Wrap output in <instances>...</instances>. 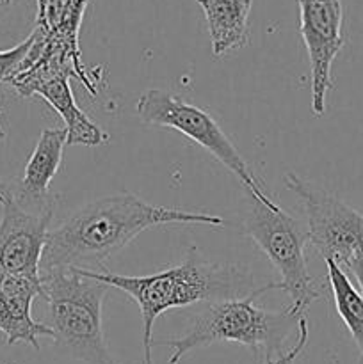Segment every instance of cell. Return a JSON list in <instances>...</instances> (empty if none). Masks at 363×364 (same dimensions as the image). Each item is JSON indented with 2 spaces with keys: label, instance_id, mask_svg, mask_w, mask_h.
<instances>
[{
  "label": "cell",
  "instance_id": "obj_1",
  "mask_svg": "<svg viewBox=\"0 0 363 364\" xmlns=\"http://www.w3.org/2000/svg\"><path fill=\"white\" fill-rule=\"evenodd\" d=\"M223 223L210 213L149 205L130 192L105 196L84 205L48 231L39 272L53 269L107 272V259L144 230L162 224L221 226Z\"/></svg>",
  "mask_w": 363,
  "mask_h": 364
},
{
  "label": "cell",
  "instance_id": "obj_2",
  "mask_svg": "<svg viewBox=\"0 0 363 364\" xmlns=\"http://www.w3.org/2000/svg\"><path fill=\"white\" fill-rule=\"evenodd\" d=\"M84 276L117 288L134 299L142 318V364H153V323L162 313L187 308L199 302H219L244 299L255 294V276L235 263H210L203 259L198 247L189 249L184 262L152 276H116L107 272H88Z\"/></svg>",
  "mask_w": 363,
  "mask_h": 364
},
{
  "label": "cell",
  "instance_id": "obj_3",
  "mask_svg": "<svg viewBox=\"0 0 363 364\" xmlns=\"http://www.w3.org/2000/svg\"><path fill=\"white\" fill-rule=\"evenodd\" d=\"M270 290H280V284L267 283L244 299L206 302L184 334L169 340L153 341V345L171 348L169 364H178L194 348L223 341H233L248 347L256 363L260 358H263V361L276 358L283 354L281 347L298 327L301 316L290 311V308L283 311H269L255 306L256 299Z\"/></svg>",
  "mask_w": 363,
  "mask_h": 364
},
{
  "label": "cell",
  "instance_id": "obj_4",
  "mask_svg": "<svg viewBox=\"0 0 363 364\" xmlns=\"http://www.w3.org/2000/svg\"><path fill=\"white\" fill-rule=\"evenodd\" d=\"M43 299L48 304L45 326L56 345L85 364H120L107 347L102 327L105 283L84 276L77 269L39 272Z\"/></svg>",
  "mask_w": 363,
  "mask_h": 364
},
{
  "label": "cell",
  "instance_id": "obj_5",
  "mask_svg": "<svg viewBox=\"0 0 363 364\" xmlns=\"http://www.w3.org/2000/svg\"><path fill=\"white\" fill-rule=\"evenodd\" d=\"M135 112L142 123L171 128L184 134L185 137L205 148L214 159L219 160L241 181L248 196L269 208H280V205L267 196L263 185L249 169L233 142L228 139V135L221 130L209 112L162 89H149L142 92L135 105Z\"/></svg>",
  "mask_w": 363,
  "mask_h": 364
},
{
  "label": "cell",
  "instance_id": "obj_6",
  "mask_svg": "<svg viewBox=\"0 0 363 364\" xmlns=\"http://www.w3.org/2000/svg\"><path fill=\"white\" fill-rule=\"evenodd\" d=\"M249 199L251 201L244 220L246 233L280 274L281 279L278 284L280 290L290 295V311L301 316L320 297L306 263L305 247L308 235L301 228V223L281 206L269 208L251 196Z\"/></svg>",
  "mask_w": 363,
  "mask_h": 364
},
{
  "label": "cell",
  "instance_id": "obj_7",
  "mask_svg": "<svg viewBox=\"0 0 363 364\" xmlns=\"http://www.w3.org/2000/svg\"><path fill=\"white\" fill-rule=\"evenodd\" d=\"M285 187L301 199L308 244L322 259H333L344 267L354 252L363 249V213L295 173L285 174Z\"/></svg>",
  "mask_w": 363,
  "mask_h": 364
},
{
  "label": "cell",
  "instance_id": "obj_8",
  "mask_svg": "<svg viewBox=\"0 0 363 364\" xmlns=\"http://www.w3.org/2000/svg\"><path fill=\"white\" fill-rule=\"evenodd\" d=\"M70 77H75L73 68L56 59L36 57L21 63L16 73L7 80L11 87L23 98L41 96L63 117L68 132V146H102L109 141V135L85 116L77 105L71 92Z\"/></svg>",
  "mask_w": 363,
  "mask_h": 364
},
{
  "label": "cell",
  "instance_id": "obj_9",
  "mask_svg": "<svg viewBox=\"0 0 363 364\" xmlns=\"http://www.w3.org/2000/svg\"><path fill=\"white\" fill-rule=\"evenodd\" d=\"M299 23L310 60L312 112L326 114V98L333 89L331 66L344 46V9L340 0H298Z\"/></svg>",
  "mask_w": 363,
  "mask_h": 364
},
{
  "label": "cell",
  "instance_id": "obj_10",
  "mask_svg": "<svg viewBox=\"0 0 363 364\" xmlns=\"http://www.w3.org/2000/svg\"><path fill=\"white\" fill-rule=\"evenodd\" d=\"M0 217V276L39 277L43 249L53 210H25L9 191Z\"/></svg>",
  "mask_w": 363,
  "mask_h": 364
},
{
  "label": "cell",
  "instance_id": "obj_11",
  "mask_svg": "<svg viewBox=\"0 0 363 364\" xmlns=\"http://www.w3.org/2000/svg\"><path fill=\"white\" fill-rule=\"evenodd\" d=\"M36 297H43L39 277L0 276V333L7 345L27 343L39 350V338L53 340L52 331L32 318Z\"/></svg>",
  "mask_w": 363,
  "mask_h": 364
},
{
  "label": "cell",
  "instance_id": "obj_12",
  "mask_svg": "<svg viewBox=\"0 0 363 364\" xmlns=\"http://www.w3.org/2000/svg\"><path fill=\"white\" fill-rule=\"evenodd\" d=\"M68 141L66 128H45L34 151L28 156L23 178L13 198L31 212L56 210V198L50 194V183L63 162V149Z\"/></svg>",
  "mask_w": 363,
  "mask_h": 364
},
{
  "label": "cell",
  "instance_id": "obj_13",
  "mask_svg": "<svg viewBox=\"0 0 363 364\" xmlns=\"http://www.w3.org/2000/svg\"><path fill=\"white\" fill-rule=\"evenodd\" d=\"M209 25L212 53L223 57L246 46L253 0H198Z\"/></svg>",
  "mask_w": 363,
  "mask_h": 364
},
{
  "label": "cell",
  "instance_id": "obj_14",
  "mask_svg": "<svg viewBox=\"0 0 363 364\" xmlns=\"http://www.w3.org/2000/svg\"><path fill=\"white\" fill-rule=\"evenodd\" d=\"M324 263H326L327 267V279H330L331 291H333L335 308H337V313L342 318V322L345 323V327H347L349 333H351L354 343L358 345L363 358V297L362 294L356 290V287L351 283L347 274L344 272V269H342L338 263H335L333 259H324Z\"/></svg>",
  "mask_w": 363,
  "mask_h": 364
},
{
  "label": "cell",
  "instance_id": "obj_15",
  "mask_svg": "<svg viewBox=\"0 0 363 364\" xmlns=\"http://www.w3.org/2000/svg\"><path fill=\"white\" fill-rule=\"evenodd\" d=\"M32 45H34V32H31L23 41L18 43L13 48L0 50V82H7L16 73L18 68L31 52Z\"/></svg>",
  "mask_w": 363,
  "mask_h": 364
},
{
  "label": "cell",
  "instance_id": "obj_16",
  "mask_svg": "<svg viewBox=\"0 0 363 364\" xmlns=\"http://www.w3.org/2000/svg\"><path fill=\"white\" fill-rule=\"evenodd\" d=\"M306 343H308V320L305 316L299 318L298 323V338H295V345L290 348V350L283 352V354L276 355L273 359H267L263 364H294L299 359V355L305 350Z\"/></svg>",
  "mask_w": 363,
  "mask_h": 364
},
{
  "label": "cell",
  "instance_id": "obj_17",
  "mask_svg": "<svg viewBox=\"0 0 363 364\" xmlns=\"http://www.w3.org/2000/svg\"><path fill=\"white\" fill-rule=\"evenodd\" d=\"M344 267L352 274L356 284H358V291L363 297V249L354 252V255L347 259V263H345Z\"/></svg>",
  "mask_w": 363,
  "mask_h": 364
},
{
  "label": "cell",
  "instance_id": "obj_18",
  "mask_svg": "<svg viewBox=\"0 0 363 364\" xmlns=\"http://www.w3.org/2000/svg\"><path fill=\"white\" fill-rule=\"evenodd\" d=\"M11 2H13V0H0V11H2V9H6V7L9 6Z\"/></svg>",
  "mask_w": 363,
  "mask_h": 364
},
{
  "label": "cell",
  "instance_id": "obj_19",
  "mask_svg": "<svg viewBox=\"0 0 363 364\" xmlns=\"http://www.w3.org/2000/svg\"><path fill=\"white\" fill-rule=\"evenodd\" d=\"M0 116H2V107H0ZM4 139H6V132H4V128L0 127V142H2Z\"/></svg>",
  "mask_w": 363,
  "mask_h": 364
},
{
  "label": "cell",
  "instance_id": "obj_20",
  "mask_svg": "<svg viewBox=\"0 0 363 364\" xmlns=\"http://www.w3.org/2000/svg\"><path fill=\"white\" fill-rule=\"evenodd\" d=\"M4 203H6V191L0 188V205H4Z\"/></svg>",
  "mask_w": 363,
  "mask_h": 364
}]
</instances>
